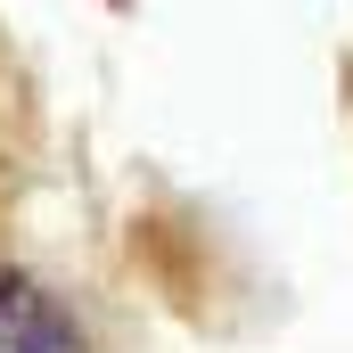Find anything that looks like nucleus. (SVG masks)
I'll return each mask as SVG.
<instances>
[{"instance_id":"obj_1","label":"nucleus","mask_w":353,"mask_h":353,"mask_svg":"<svg viewBox=\"0 0 353 353\" xmlns=\"http://www.w3.org/2000/svg\"><path fill=\"white\" fill-rule=\"evenodd\" d=\"M0 353H90V329L50 279L0 263Z\"/></svg>"},{"instance_id":"obj_2","label":"nucleus","mask_w":353,"mask_h":353,"mask_svg":"<svg viewBox=\"0 0 353 353\" xmlns=\"http://www.w3.org/2000/svg\"><path fill=\"white\" fill-rule=\"evenodd\" d=\"M345 99H353V74H345Z\"/></svg>"}]
</instances>
